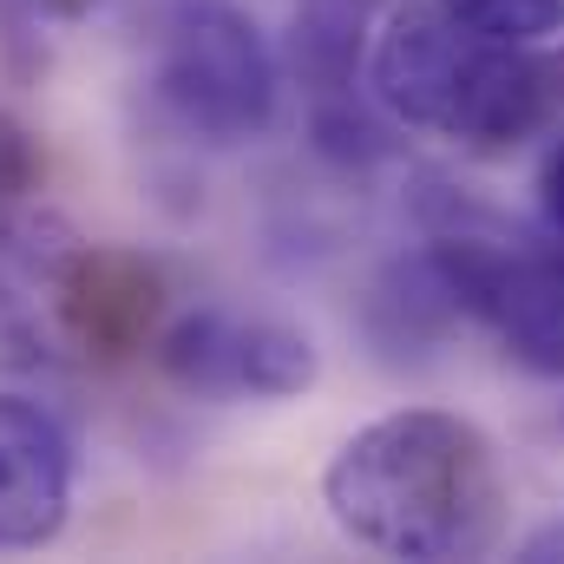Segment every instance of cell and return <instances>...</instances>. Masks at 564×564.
I'll list each match as a JSON object with an SVG mask.
<instances>
[{
	"label": "cell",
	"mask_w": 564,
	"mask_h": 564,
	"mask_svg": "<svg viewBox=\"0 0 564 564\" xmlns=\"http://www.w3.org/2000/svg\"><path fill=\"white\" fill-rule=\"evenodd\" d=\"M7 7H20V13H86L93 0H7Z\"/></svg>",
	"instance_id": "cell-16"
},
{
	"label": "cell",
	"mask_w": 564,
	"mask_h": 564,
	"mask_svg": "<svg viewBox=\"0 0 564 564\" xmlns=\"http://www.w3.org/2000/svg\"><path fill=\"white\" fill-rule=\"evenodd\" d=\"M40 171H46V158H40V139L0 106V204H13V197H33L40 191Z\"/></svg>",
	"instance_id": "cell-13"
},
{
	"label": "cell",
	"mask_w": 564,
	"mask_h": 564,
	"mask_svg": "<svg viewBox=\"0 0 564 564\" xmlns=\"http://www.w3.org/2000/svg\"><path fill=\"white\" fill-rule=\"evenodd\" d=\"M453 322H459V302H453V289L440 282V270L426 263V250L388 263L381 282H375V295H368V328H375L381 348H426V341H440Z\"/></svg>",
	"instance_id": "cell-9"
},
{
	"label": "cell",
	"mask_w": 564,
	"mask_h": 564,
	"mask_svg": "<svg viewBox=\"0 0 564 564\" xmlns=\"http://www.w3.org/2000/svg\"><path fill=\"white\" fill-rule=\"evenodd\" d=\"M289 66L308 99L355 93V79L368 73V0H295Z\"/></svg>",
	"instance_id": "cell-8"
},
{
	"label": "cell",
	"mask_w": 564,
	"mask_h": 564,
	"mask_svg": "<svg viewBox=\"0 0 564 564\" xmlns=\"http://www.w3.org/2000/svg\"><path fill=\"white\" fill-rule=\"evenodd\" d=\"M158 112L197 144H250L276 119V53L230 0H184L151 66Z\"/></svg>",
	"instance_id": "cell-3"
},
{
	"label": "cell",
	"mask_w": 564,
	"mask_h": 564,
	"mask_svg": "<svg viewBox=\"0 0 564 564\" xmlns=\"http://www.w3.org/2000/svg\"><path fill=\"white\" fill-rule=\"evenodd\" d=\"M73 250H79V237H73L66 217L33 210L26 197L0 204V315H13L20 302H33L40 289L53 295V282L73 263Z\"/></svg>",
	"instance_id": "cell-10"
},
{
	"label": "cell",
	"mask_w": 564,
	"mask_h": 564,
	"mask_svg": "<svg viewBox=\"0 0 564 564\" xmlns=\"http://www.w3.org/2000/svg\"><path fill=\"white\" fill-rule=\"evenodd\" d=\"M558 99H564V59H558Z\"/></svg>",
	"instance_id": "cell-17"
},
{
	"label": "cell",
	"mask_w": 564,
	"mask_h": 564,
	"mask_svg": "<svg viewBox=\"0 0 564 564\" xmlns=\"http://www.w3.org/2000/svg\"><path fill=\"white\" fill-rule=\"evenodd\" d=\"M328 519L381 558L453 564L499 552L512 479L486 426L440 408H401L341 440L322 473Z\"/></svg>",
	"instance_id": "cell-1"
},
{
	"label": "cell",
	"mask_w": 564,
	"mask_h": 564,
	"mask_svg": "<svg viewBox=\"0 0 564 564\" xmlns=\"http://www.w3.org/2000/svg\"><path fill=\"white\" fill-rule=\"evenodd\" d=\"M426 263L453 289L459 315L492 328L519 368L564 375V257L446 224L426 237Z\"/></svg>",
	"instance_id": "cell-4"
},
{
	"label": "cell",
	"mask_w": 564,
	"mask_h": 564,
	"mask_svg": "<svg viewBox=\"0 0 564 564\" xmlns=\"http://www.w3.org/2000/svg\"><path fill=\"white\" fill-rule=\"evenodd\" d=\"M539 217H545V230L564 243V144H552V158L539 171Z\"/></svg>",
	"instance_id": "cell-14"
},
{
	"label": "cell",
	"mask_w": 564,
	"mask_h": 564,
	"mask_svg": "<svg viewBox=\"0 0 564 564\" xmlns=\"http://www.w3.org/2000/svg\"><path fill=\"white\" fill-rule=\"evenodd\" d=\"M73 512V440L40 401L0 394V552H40Z\"/></svg>",
	"instance_id": "cell-6"
},
{
	"label": "cell",
	"mask_w": 564,
	"mask_h": 564,
	"mask_svg": "<svg viewBox=\"0 0 564 564\" xmlns=\"http://www.w3.org/2000/svg\"><path fill=\"white\" fill-rule=\"evenodd\" d=\"M53 302H59V328L86 355H132L144 341H158L164 276H158V263H144L132 250L79 243L53 282Z\"/></svg>",
	"instance_id": "cell-7"
},
{
	"label": "cell",
	"mask_w": 564,
	"mask_h": 564,
	"mask_svg": "<svg viewBox=\"0 0 564 564\" xmlns=\"http://www.w3.org/2000/svg\"><path fill=\"white\" fill-rule=\"evenodd\" d=\"M308 144L328 158V164H381L394 151V132H388V112L375 106V93H322L308 99Z\"/></svg>",
	"instance_id": "cell-11"
},
{
	"label": "cell",
	"mask_w": 564,
	"mask_h": 564,
	"mask_svg": "<svg viewBox=\"0 0 564 564\" xmlns=\"http://www.w3.org/2000/svg\"><path fill=\"white\" fill-rule=\"evenodd\" d=\"M519 558L525 564H564V512L545 519V525H532V532L519 539Z\"/></svg>",
	"instance_id": "cell-15"
},
{
	"label": "cell",
	"mask_w": 564,
	"mask_h": 564,
	"mask_svg": "<svg viewBox=\"0 0 564 564\" xmlns=\"http://www.w3.org/2000/svg\"><path fill=\"white\" fill-rule=\"evenodd\" d=\"M459 26L486 33V40H512V46H539L564 26V0H440Z\"/></svg>",
	"instance_id": "cell-12"
},
{
	"label": "cell",
	"mask_w": 564,
	"mask_h": 564,
	"mask_svg": "<svg viewBox=\"0 0 564 564\" xmlns=\"http://www.w3.org/2000/svg\"><path fill=\"white\" fill-rule=\"evenodd\" d=\"M368 93L394 126L466 151H512L558 106V66L532 46L459 26L440 0H408L368 40Z\"/></svg>",
	"instance_id": "cell-2"
},
{
	"label": "cell",
	"mask_w": 564,
	"mask_h": 564,
	"mask_svg": "<svg viewBox=\"0 0 564 564\" xmlns=\"http://www.w3.org/2000/svg\"><path fill=\"white\" fill-rule=\"evenodd\" d=\"M558 426H564V421H558Z\"/></svg>",
	"instance_id": "cell-18"
},
{
	"label": "cell",
	"mask_w": 564,
	"mask_h": 564,
	"mask_svg": "<svg viewBox=\"0 0 564 564\" xmlns=\"http://www.w3.org/2000/svg\"><path fill=\"white\" fill-rule=\"evenodd\" d=\"M158 368L197 401H289L315 388V341L276 315L191 308L158 328Z\"/></svg>",
	"instance_id": "cell-5"
}]
</instances>
